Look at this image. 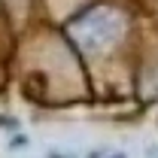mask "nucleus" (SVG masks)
<instances>
[{
  "instance_id": "f257e3e1",
  "label": "nucleus",
  "mask_w": 158,
  "mask_h": 158,
  "mask_svg": "<svg viewBox=\"0 0 158 158\" xmlns=\"http://www.w3.org/2000/svg\"><path fill=\"white\" fill-rule=\"evenodd\" d=\"M118 34H122V15L116 9H106V6H98V9L85 12L79 21H73V37L85 52L106 49Z\"/></svg>"
}]
</instances>
